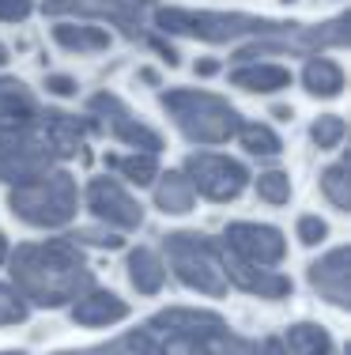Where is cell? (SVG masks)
Returning a JSON list of instances; mask_svg holds the SVG:
<instances>
[{
    "label": "cell",
    "instance_id": "26",
    "mask_svg": "<svg viewBox=\"0 0 351 355\" xmlns=\"http://www.w3.org/2000/svg\"><path fill=\"white\" fill-rule=\"evenodd\" d=\"M238 140L249 155H280V137L269 129V125H242L238 129Z\"/></svg>",
    "mask_w": 351,
    "mask_h": 355
},
{
    "label": "cell",
    "instance_id": "3",
    "mask_svg": "<svg viewBox=\"0 0 351 355\" xmlns=\"http://www.w3.org/2000/svg\"><path fill=\"white\" fill-rule=\"evenodd\" d=\"M163 110L174 117L181 137H189L193 144H223V140L238 137V129H242L238 110L227 98L212 95V91H193V87L166 91Z\"/></svg>",
    "mask_w": 351,
    "mask_h": 355
},
{
    "label": "cell",
    "instance_id": "38",
    "mask_svg": "<svg viewBox=\"0 0 351 355\" xmlns=\"http://www.w3.org/2000/svg\"><path fill=\"white\" fill-rule=\"evenodd\" d=\"M215 69H219L215 61H197V76H212Z\"/></svg>",
    "mask_w": 351,
    "mask_h": 355
},
{
    "label": "cell",
    "instance_id": "33",
    "mask_svg": "<svg viewBox=\"0 0 351 355\" xmlns=\"http://www.w3.org/2000/svg\"><path fill=\"white\" fill-rule=\"evenodd\" d=\"M325 234H329V227H325L321 216H303L298 219V242H303V246H317Z\"/></svg>",
    "mask_w": 351,
    "mask_h": 355
},
{
    "label": "cell",
    "instance_id": "24",
    "mask_svg": "<svg viewBox=\"0 0 351 355\" xmlns=\"http://www.w3.org/2000/svg\"><path fill=\"white\" fill-rule=\"evenodd\" d=\"M147 333L159 340V352L163 355H212V344L200 340V336L174 333V329H147Z\"/></svg>",
    "mask_w": 351,
    "mask_h": 355
},
{
    "label": "cell",
    "instance_id": "7",
    "mask_svg": "<svg viewBox=\"0 0 351 355\" xmlns=\"http://www.w3.org/2000/svg\"><path fill=\"white\" fill-rule=\"evenodd\" d=\"M87 110L95 117H102L106 129H110V137H117L121 144H129V148H136V151H147V155H159V151H163V137H159L152 125L140 121V117L132 114L117 95H110V91H98V95L87 103Z\"/></svg>",
    "mask_w": 351,
    "mask_h": 355
},
{
    "label": "cell",
    "instance_id": "19",
    "mask_svg": "<svg viewBox=\"0 0 351 355\" xmlns=\"http://www.w3.org/2000/svg\"><path fill=\"white\" fill-rule=\"evenodd\" d=\"M231 83L242 91H280L291 83V72L283 64H242L238 72H231Z\"/></svg>",
    "mask_w": 351,
    "mask_h": 355
},
{
    "label": "cell",
    "instance_id": "8",
    "mask_svg": "<svg viewBox=\"0 0 351 355\" xmlns=\"http://www.w3.org/2000/svg\"><path fill=\"white\" fill-rule=\"evenodd\" d=\"M53 155L46 144L30 140L27 132H0V182H35L49 171Z\"/></svg>",
    "mask_w": 351,
    "mask_h": 355
},
{
    "label": "cell",
    "instance_id": "20",
    "mask_svg": "<svg viewBox=\"0 0 351 355\" xmlns=\"http://www.w3.org/2000/svg\"><path fill=\"white\" fill-rule=\"evenodd\" d=\"M280 340H283V348H287L291 355H336V348H332V336L325 333L321 325H310V321L291 325Z\"/></svg>",
    "mask_w": 351,
    "mask_h": 355
},
{
    "label": "cell",
    "instance_id": "35",
    "mask_svg": "<svg viewBox=\"0 0 351 355\" xmlns=\"http://www.w3.org/2000/svg\"><path fill=\"white\" fill-rule=\"evenodd\" d=\"M30 12H35L30 0H0V19L4 23H19V19H27Z\"/></svg>",
    "mask_w": 351,
    "mask_h": 355
},
{
    "label": "cell",
    "instance_id": "27",
    "mask_svg": "<svg viewBox=\"0 0 351 355\" xmlns=\"http://www.w3.org/2000/svg\"><path fill=\"white\" fill-rule=\"evenodd\" d=\"M110 166L114 171H121L129 182H136V185H147V182H155V174H159V166H155V155H121V159H110Z\"/></svg>",
    "mask_w": 351,
    "mask_h": 355
},
{
    "label": "cell",
    "instance_id": "23",
    "mask_svg": "<svg viewBox=\"0 0 351 355\" xmlns=\"http://www.w3.org/2000/svg\"><path fill=\"white\" fill-rule=\"evenodd\" d=\"M53 38H57V46L80 49V53H98V49L110 46V35L102 27H80V23H57Z\"/></svg>",
    "mask_w": 351,
    "mask_h": 355
},
{
    "label": "cell",
    "instance_id": "29",
    "mask_svg": "<svg viewBox=\"0 0 351 355\" xmlns=\"http://www.w3.org/2000/svg\"><path fill=\"white\" fill-rule=\"evenodd\" d=\"M257 197L269 200V205H287L291 200V178L280 171H269L257 178Z\"/></svg>",
    "mask_w": 351,
    "mask_h": 355
},
{
    "label": "cell",
    "instance_id": "17",
    "mask_svg": "<svg viewBox=\"0 0 351 355\" xmlns=\"http://www.w3.org/2000/svg\"><path fill=\"white\" fill-rule=\"evenodd\" d=\"M129 318V302L117 299L114 291H83L72 306L76 325H114V321Z\"/></svg>",
    "mask_w": 351,
    "mask_h": 355
},
{
    "label": "cell",
    "instance_id": "12",
    "mask_svg": "<svg viewBox=\"0 0 351 355\" xmlns=\"http://www.w3.org/2000/svg\"><path fill=\"white\" fill-rule=\"evenodd\" d=\"M351 250L348 246H336L332 253H325L321 261H314L310 265V284L314 291L321 295V299H329L332 306L348 310L351 306Z\"/></svg>",
    "mask_w": 351,
    "mask_h": 355
},
{
    "label": "cell",
    "instance_id": "6",
    "mask_svg": "<svg viewBox=\"0 0 351 355\" xmlns=\"http://www.w3.org/2000/svg\"><path fill=\"white\" fill-rule=\"evenodd\" d=\"M186 178H189L193 189H200V197H208V200H234L249 182L246 166L234 163V159H227V155H215V151L189 155Z\"/></svg>",
    "mask_w": 351,
    "mask_h": 355
},
{
    "label": "cell",
    "instance_id": "28",
    "mask_svg": "<svg viewBox=\"0 0 351 355\" xmlns=\"http://www.w3.org/2000/svg\"><path fill=\"white\" fill-rule=\"evenodd\" d=\"M110 355H163V352H159V340L147 333V329H136V333L114 340L110 344Z\"/></svg>",
    "mask_w": 351,
    "mask_h": 355
},
{
    "label": "cell",
    "instance_id": "13",
    "mask_svg": "<svg viewBox=\"0 0 351 355\" xmlns=\"http://www.w3.org/2000/svg\"><path fill=\"white\" fill-rule=\"evenodd\" d=\"M223 276L234 287H242L249 295H261V299H283V295H291V280L283 272H272L269 265H249L242 257L223 261Z\"/></svg>",
    "mask_w": 351,
    "mask_h": 355
},
{
    "label": "cell",
    "instance_id": "36",
    "mask_svg": "<svg viewBox=\"0 0 351 355\" xmlns=\"http://www.w3.org/2000/svg\"><path fill=\"white\" fill-rule=\"evenodd\" d=\"M46 87L53 91V95H76V80H72V76H46Z\"/></svg>",
    "mask_w": 351,
    "mask_h": 355
},
{
    "label": "cell",
    "instance_id": "34",
    "mask_svg": "<svg viewBox=\"0 0 351 355\" xmlns=\"http://www.w3.org/2000/svg\"><path fill=\"white\" fill-rule=\"evenodd\" d=\"M219 352H223V355H261V344L242 340V336H234V333H223Z\"/></svg>",
    "mask_w": 351,
    "mask_h": 355
},
{
    "label": "cell",
    "instance_id": "18",
    "mask_svg": "<svg viewBox=\"0 0 351 355\" xmlns=\"http://www.w3.org/2000/svg\"><path fill=\"white\" fill-rule=\"evenodd\" d=\"M303 87L317 98H336L344 91V69L336 61H329V57H314L303 69Z\"/></svg>",
    "mask_w": 351,
    "mask_h": 355
},
{
    "label": "cell",
    "instance_id": "14",
    "mask_svg": "<svg viewBox=\"0 0 351 355\" xmlns=\"http://www.w3.org/2000/svg\"><path fill=\"white\" fill-rule=\"evenodd\" d=\"M147 329H174V333H189V336H200V340H223L227 333V321L219 314H208V310H186V306H170L163 314H155L147 321Z\"/></svg>",
    "mask_w": 351,
    "mask_h": 355
},
{
    "label": "cell",
    "instance_id": "25",
    "mask_svg": "<svg viewBox=\"0 0 351 355\" xmlns=\"http://www.w3.org/2000/svg\"><path fill=\"white\" fill-rule=\"evenodd\" d=\"M321 193L340 208V212H348V208H351V178H348V163H332L329 171L321 174Z\"/></svg>",
    "mask_w": 351,
    "mask_h": 355
},
{
    "label": "cell",
    "instance_id": "5",
    "mask_svg": "<svg viewBox=\"0 0 351 355\" xmlns=\"http://www.w3.org/2000/svg\"><path fill=\"white\" fill-rule=\"evenodd\" d=\"M166 257H170L174 276L186 287H193L200 295H212V299H219L227 291L219 246L212 239H204L197 231H174L166 234Z\"/></svg>",
    "mask_w": 351,
    "mask_h": 355
},
{
    "label": "cell",
    "instance_id": "32",
    "mask_svg": "<svg viewBox=\"0 0 351 355\" xmlns=\"http://www.w3.org/2000/svg\"><path fill=\"white\" fill-rule=\"evenodd\" d=\"M69 239L76 242V246L80 242H87V246H110V250L121 246V239H117L114 231H98V227H80L76 234H69Z\"/></svg>",
    "mask_w": 351,
    "mask_h": 355
},
{
    "label": "cell",
    "instance_id": "9",
    "mask_svg": "<svg viewBox=\"0 0 351 355\" xmlns=\"http://www.w3.org/2000/svg\"><path fill=\"white\" fill-rule=\"evenodd\" d=\"M223 246H227L231 257H242L249 265H276L287 253L283 234L264 223H231L223 231Z\"/></svg>",
    "mask_w": 351,
    "mask_h": 355
},
{
    "label": "cell",
    "instance_id": "37",
    "mask_svg": "<svg viewBox=\"0 0 351 355\" xmlns=\"http://www.w3.org/2000/svg\"><path fill=\"white\" fill-rule=\"evenodd\" d=\"M261 355H291V352L283 348V340H280V336H269V340L261 344Z\"/></svg>",
    "mask_w": 351,
    "mask_h": 355
},
{
    "label": "cell",
    "instance_id": "15",
    "mask_svg": "<svg viewBox=\"0 0 351 355\" xmlns=\"http://www.w3.org/2000/svg\"><path fill=\"white\" fill-rule=\"evenodd\" d=\"M38 117L46 121V148H49V155H61V159L76 155L83 137L98 129L95 121H80L76 114H64V110H49V114H38Z\"/></svg>",
    "mask_w": 351,
    "mask_h": 355
},
{
    "label": "cell",
    "instance_id": "41",
    "mask_svg": "<svg viewBox=\"0 0 351 355\" xmlns=\"http://www.w3.org/2000/svg\"><path fill=\"white\" fill-rule=\"evenodd\" d=\"M8 61V49H4V42H0V64H4Z\"/></svg>",
    "mask_w": 351,
    "mask_h": 355
},
{
    "label": "cell",
    "instance_id": "39",
    "mask_svg": "<svg viewBox=\"0 0 351 355\" xmlns=\"http://www.w3.org/2000/svg\"><path fill=\"white\" fill-rule=\"evenodd\" d=\"M61 355H110V348H91V352H61Z\"/></svg>",
    "mask_w": 351,
    "mask_h": 355
},
{
    "label": "cell",
    "instance_id": "30",
    "mask_svg": "<svg viewBox=\"0 0 351 355\" xmlns=\"http://www.w3.org/2000/svg\"><path fill=\"white\" fill-rule=\"evenodd\" d=\"M344 132H348L344 117H336V114H325V117H317V121H314L310 137H314V144H317V148H336V144L344 140Z\"/></svg>",
    "mask_w": 351,
    "mask_h": 355
},
{
    "label": "cell",
    "instance_id": "31",
    "mask_svg": "<svg viewBox=\"0 0 351 355\" xmlns=\"http://www.w3.org/2000/svg\"><path fill=\"white\" fill-rule=\"evenodd\" d=\"M27 318V302L12 287H0V325H19Z\"/></svg>",
    "mask_w": 351,
    "mask_h": 355
},
{
    "label": "cell",
    "instance_id": "16",
    "mask_svg": "<svg viewBox=\"0 0 351 355\" xmlns=\"http://www.w3.org/2000/svg\"><path fill=\"white\" fill-rule=\"evenodd\" d=\"M38 121V103L19 80H0V132H27Z\"/></svg>",
    "mask_w": 351,
    "mask_h": 355
},
{
    "label": "cell",
    "instance_id": "40",
    "mask_svg": "<svg viewBox=\"0 0 351 355\" xmlns=\"http://www.w3.org/2000/svg\"><path fill=\"white\" fill-rule=\"evenodd\" d=\"M4 257H8V239L0 234V261H4Z\"/></svg>",
    "mask_w": 351,
    "mask_h": 355
},
{
    "label": "cell",
    "instance_id": "21",
    "mask_svg": "<svg viewBox=\"0 0 351 355\" xmlns=\"http://www.w3.org/2000/svg\"><path fill=\"white\" fill-rule=\"evenodd\" d=\"M129 280L132 287H136L140 295H155L159 287H163L166 280V268H163V261L155 257V250H132L129 253Z\"/></svg>",
    "mask_w": 351,
    "mask_h": 355
},
{
    "label": "cell",
    "instance_id": "4",
    "mask_svg": "<svg viewBox=\"0 0 351 355\" xmlns=\"http://www.w3.org/2000/svg\"><path fill=\"white\" fill-rule=\"evenodd\" d=\"M15 219L30 227H64L76 216V182L69 171L38 174L35 182H23L12 189Z\"/></svg>",
    "mask_w": 351,
    "mask_h": 355
},
{
    "label": "cell",
    "instance_id": "22",
    "mask_svg": "<svg viewBox=\"0 0 351 355\" xmlns=\"http://www.w3.org/2000/svg\"><path fill=\"white\" fill-rule=\"evenodd\" d=\"M155 205L170 216H186L193 208V185L186 174H163V182L155 185Z\"/></svg>",
    "mask_w": 351,
    "mask_h": 355
},
{
    "label": "cell",
    "instance_id": "11",
    "mask_svg": "<svg viewBox=\"0 0 351 355\" xmlns=\"http://www.w3.org/2000/svg\"><path fill=\"white\" fill-rule=\"evenodd\" d=\"M155 0H46V15H98L110 19L129 38L140 35V8Z\"/></svg>",
    "mask_w": 351,
    "mask_h": 355
},
{
    "label": "cell",
    "instance_id": "1",
    "mask_svg": "<svg viewBox=\"0 0 351 355\" xmlns=\"http://www.w3.org/2000/svg\"><path fill=\"white\" fill-rule=\"evenodd\" d=\"M12 280L23 299L38 306H64L91 291V268L72 239H49L12 253Z\"/></svg>",
    "mask_w": 351,
    "mask_h": 355
},
{
    "label": "cell",
    "instance_id": "2",
    "mask_svg": "<svg viewBox=\"0 0 351 355\" xmlns=\"http://www.w3.org/2000/svg\"><path fill=\"white\" fill-rule=\"evenodd\" d=\"M155 27L163 35H181V38H200L212 46H227L238 38H272L287 35L298 23H276L264 15H246V12H189V8H159Z\"/></svg>",
    "mask_w": 351,
    "mask_h": 355
},
{
    "label": "cell",
    "instance_id": "42",
    "mask_svg": "<svg viewBox=\"0 0 351 355\" xmlns=\"http://www.w3.org/2000/svg\"><path fill=\"white\" fill-rule=\"evenodd\" d=\"M0 355H23V352H0Z\"/></svg>",
    "mask_w": 351,
    "mask_h": 355
},
{
    "label": "cell",
    "instance_id": "10",
    "mask_svg": "<svg viewBox=\"0 0 351 355\" xmlns=\"http://www.w3.org/2000/svg\"><path fill=\"white\" fill-rule=\"evenodd\" d=\"M87 208L95 212L102 223L121 227V231H136L144 223V208L114 182V178H95L87 185Z\"/></svg>",
    "mask_w": 351,
    "mask_h": 355
}]
</instances>
